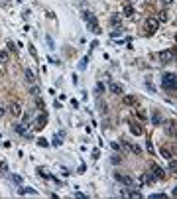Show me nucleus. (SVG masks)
Here are the masks:
<instances>
[{"mask_svg":"<svg viewBox=\"0 0 177 199\" xmlns=\"http://www.w3.org/2000/svg\"><path fill=\"white\" fill-rule=\"evenodd\" d=\"M112 150L118 152V150H120V144H118V142H112Z\"/></svg>","mask_w":177,"mask_h":199,"instance_id":"4c0bfd02","label":"nucleus"},{"mask_svg":"<svg viewBox=\"0 0 177 199\" xmlns=\"http://www.w3.org/2000/svg\"><path fill=\"white\" fill-rule=\"evenodd\" d=\"M32 116H33V113H32V110H28V113L24 114V122H28V120H32Z\"/></svg>","mask_w":177,"mask_h":199,"instance_id":"393cba45","label":"nucleus"},{"mask_svg":"<svg viewBox=\"0 0 177 199\" xmlns=\"http://www.w3.org/2000/svg\"><path fill=\"white\" fill-rule=\"evenodd\" d=\"M159 154H161L163 158H167V160H171V158H173L171 150H167V148H161V150H159Z\"/></svg>","mask_w":177,"mask_h":199,"instance_id":"a211bd4d","label":"nucleus"},{"mask_svg":"<svg viewBox=\"0 0 177 199\" xmlns=\"http://www.w3.org/2000/svg\"><path fill=\"white\" fill-rule=\"evenodd\" d=\"M152 124H155V126L163 124V119H161V114H159L158 110H154V113H152Z\"/></svg>","mask_w":177,"mask_h":199,"instance_id":"9d476101","label":"nucleus"},{"mask_svg":"<svg viewBox=\"0 0 177 199\" xmlns=\"http://www.w3.org/2000/svg\"><path fill=\"white\" fill-rule=\"evenodd\" d=\"M112 164H120V156H118V154L112 158Z\"/></svg>","mask_w":177,"mask_h":199,"instance_id":"c9c22d12","label":"nucleus"},{"mask_svg":"<svg viewBox=\"0 0 177 199\" xmlns=\"http://www.w3.org/2000/svg\"><path fill=\"white\" fill-rule=\"evenodd\" d=\"M124 103H126V104H134L136 99H134V97H124Z\"/></svg>","mask_w":177,"mask_h":199,"instance_id":"cd10ccee","label":"nucleus"},{"mask_svg":"<svg viewBox=\"0 0 177 199\" xmlns=\"http://www.w3.org/2000/svg\"><path fill=\"white\" fill-rule=\"evenodd\" d=\"M18 193H20V195H26V193H30V195H36L37 191H36V189H32V187H24V189L20 187V189H18Z\"/></svg>","mask_w":177,"mask_h":199,"instance_id":"2eb2a0df","label":"nucleus"},{"mask_svg":"<svg viewBox=\"0 0 177 199\" xmlns=\"http://www.w3.org/2000/svg\"><path fill=\"white\" fill-rule=\"evenodd\" d=\"M152 174H154V180H163L165 177V171L159 166H152Z\"/></svg>","mask_w":177,"mask_h":199,"instance_id":"6e6552de","label":"nucleus"},{"mask_svg":"<svg viewBox=\"0 0 177 199\" xmlns=\"http://www.w3.org/2000/svg\"><path fill=\"white\" fill-rule=\"evenodd\" d=\"M14 130L18 134H22V136H26V138H32V134L28 132V126H26V122H22V124H16L14 126Z\"/></svg>","mask_w":177,"mask_h":199,"instance_id":"0eeeda50","label":"nucleus"},{"mask_svg":"<svg viewBox=\"0 0 177 199\" xmlns=\"http://www.w3.org/2000/svg\"><path fill=\"white\" fill-rule=\"evenodd\" d=\"M87 61H89L87 57H85V59H81V63H79V69H85V67H87Z\"/></svg>","mask_w":177,"mask_h":199,"instance_id":"c756f323","label":"nucleus"},{"mask_svg":"<svg viewBox=\"0 0 177 199\" xmlns=\"http://www.w3.org/2000/svg\"><path fill=\"white\" fill-rule=\"evenodd\" d=\"M161 85H163V89H167V91H175V75L173 73H163Z\"/></svg>","mask_w":177,"mask_h":199,"instance_id":"f257e3e1","label":"nucleus"},{"mask_svg":"<svg viewBox=\"0 0 177 199\" xmlns=\"http://www.w3.org/2000/svg\"><path fill=\"white\" fill-rule=\"evenodd\" d=\"M8 49H10V51H16L18 48H16V43H14V42H8Z\"/></svg>","mask_w":177,"mask_h":199,"instance_id":"c85d7f7f","label":"nucleus"},{"mask_svg":"<svg viewBox=\"0 0 177 199\" xmlns=\"http://www.w3.org/2000/svg\"><path fill=\"white\" fill-rule=\"evenodd\" d=\"M0 171H8V166H6V162H0Z\"/></svg>","mask_w":177,"mask_h":199,"instance_id":"7c9ffc66","label":"nucleus"},{"mask_svg":"<svg viewBox=\"0 0 177 199\" xmlns=\"http://www.w3.org/2000/svg\"><path fill=\"white\" fill-rule=\"evenodd\" d=\"M10 4V0H2V6H8Z\"/></svg>","mask_w":177,"mask_h":199,"instance_id":"a19ab883","label":"nucleus"},{"mask_svg":"<svg viewBox=\"0 0 177 199\" xmlns=\"http://www.w3.org/2000/svg\"><path fill=\"white\" fill-rule=\"evenodd\" d=\"M12 180H14L16 183H22V180H20V175H12Z\"/></svg>","mask_w":177,"mask_h":199,"instance_id":"58836bf2","label":"nucleus"},{"mask_svg":"<svg viewBox=\"0 0 177 199\" xmlns=\"http://www.w3.org/2000/svg\"><path fill=\"white\" fill-rule=\"evenodd\" d=\"M169 171H175V158H171V160H169Z\"/></svg>","mask_w":177,"mask_h":199,"instance_id":"bb28decb","label":"nucleus"},{"mask_svg":"<svg viewBox=\"0 0 177 199\" xmlns=\"http://www.w3.org/2000/svg\"><path fill=\"white\" fill-rule=\"evenodd\" d=\"M0 61L8 63V51H0Z\"/></svg>","mask_w":177,"mask_h":199,"instance_id":"aec40b11","label":"nucleus"},{"mask_svg":"<svg viewBox=\"0 0 177 199\" xmlns=\"http://www.w3.org/2000/svg\"><path fill=\"white\" fill-rule=\"evenodd\" d=\"M110 24H112V26H114V24H120V16H118V14H114V16L110 18Z\"/></svg>","mask_w":177,"mask_h":199,"instance_id":"412c9836","label":"nucleus"},{"mask_svg":"<svg viewBox=\"0 0 177 199\" xmlns=\"http://www.w3.org/2000/svg\"><path fill=\"white\" fill-rule=\"evenodd\" d=\"M165 130H167L169 136H173V134H175V122H173V120H167V122H165Z\"/></svg>","mask_w":177,"mask_h":199,"instance_id":"ddd939ff","label":"nucleus"},{"mask_svg":"<svg viewBox=\"0 0 177 199\" xmlns=\"http://www.w3.org/2000/svg\"><path fill=\"white\" fill-rule=\"evenodd\" d=\"M36 104H37V107H39V109H42V110H43V107H45V104H43V101H42V99H37V101H36Z\"/></svg>","mask_w":177,"mask_h":199,"instance_id":"f704fd0d","label":"nucleus"},{"mask_svg":"<svg viewBox=\"0 0 177 199\" xmlns=\"http://www.w3.org/2000/svg\"><path fill=\"white\" fill-rule=\"evenodd\" d=\"M87 26H89V30L93 34H100V30H98V24L97 22H87Z\"/></svg>","mask_w":177,"mask_h":199,"instance_id":"dca6fc26","label":"nucleus"},{"mask_svg":"<svg viewBox=\"0 0 177 199\" xmlns=\"http://www.w3.org/2000/svg\"><path fill=\"white\" fill-rule=\"evenodd\" d=\"M130 130H132V134H134V136H142V132H144V130H142V128L138 126V124H132V126H130Z\"/></svg>","mask_w":177,"mask_h":199,"instance_id":"f3484780","label":"nucleus"},{"mask_svg":"<svg viewBox=\"0 0 177 199\" xmlns=\"http://www.w3.org/2000/svg\"><path fill=\"white\" fill-rule=\"evenodd\" d=\"M98 109H100V113H103V114H106V104H104L103 101H98Z\"/></svg>","mask_w":177,"mask_h":199,"instance_id":"b1692460","label":"nucleus"},{"mask_svg":"<svg viewBox=\"0 0 177 199\" xmlns=\"http://www.w3.org/2000/svg\"><path fill=\"white\" fill-rule=\"evenodd\" d=\"M53 146H61V138H59V136L53 138Z\"/></svg>","mask_w":177,"mask_h":199,"instance_id":"473e14b6","label":"nucleus"},{"mask_svg":"<svg viewBox=\"0 0 177 199\" xmlns=\"http://www.w3.org/2000/svg\"><path fill=\"white\" fill-rule=\"evenodd\" d=\"M45 124H47V114H45V113H42V114H39V116L36 119V124H33V128L42 130V128H45Z\"/></svg>","mask_w":177,"mask_h":199,"instance_id":"423d86ee","label":"nucleus"},{"mask_svg":"<svg viewBox=\"0 0 177 199\" xmlns=\"http://www.w3.org/2000/svg\"><path fill=\"white\" fill-rule=\"evenodd\" d=\"M24 77H26L28 83H36V75H33V71H30V69H24Z\"/></svg>","mask_w":177,"mask_h":199,"instance_id":"f8f14e48","label":"nucleus"},{"mask_svg":"<svg viewBox=\"0 0 177 199\" xmlns=\"http://www.w3.org/2000/svg\"><path fill=\"white\" fill-rule=\"evenodd\" d=\"M124 14L128 16V18H132V16H134V8H132V4H126V6H124Z\"/></svg>","mask_w":177,"mask_h":199,"instance_id":"6ab92c4d","label":"nucleus"},{"mask_svg":"<svg viewBox=\"0 0 177 199\" xmlns=\"http://www.w3.org/2000/svg\"><path fill=\"white\" fill-rule=\"evenodd\" d=\"M97 93H98V95H103V93H104V85H103V83H97Z\"/></svg>","mask_w":177,"mask_h":199,"instance_id":"a878e982","label":"nucleus"},{"mask_svg":"<svg viewBox=\"0 0 177 199\" xmlns=\"http://www.w3.org/2000/svg\"><path fill=\"white\" fill-rule=\"evenodd\" d=\"M4 113H6V109H4V107H0V119L4 116Z\"/></svg>","mask_w":177,"mask_h":199,"instance_id":"ea45409f","label":"nucleus"},{"mask_svg":"<svg viewBox=\"0 0 177 199\" xmlns=\"http://www.w3.org/2000/svg\"><path fill=\"white\" fill-rule=\"evenodd\" d=\"M37 144H39L42 148H47V146H49V142H47L45 138H39V140H37Z\"/></svg>","mask_w":177,"mask_h":199,"instance_id":"5701e85b","label":"nucleus"},{"mask_svg":"<svg viewBox=\"0 0 177 199\" xmlns=\"http://www.w3.org/2000/svg\"><path fill=\"white\" fill-rule=\"evenodd\" d=\"M108 89H110V93H114V95H124V89H122V85L110 83V85H108Z\"/></svg>","mask_w":177,"mask_h":199,"instance_id":"1a4fd4ad","label":"nucleus"},{"mask_svg":"<svg viewBox=\"0 0 177 199\" xmlns=\"http://www.w3.org/2000/svg\"><path fill=\"white\" fill-rule=\"evenodd\" d=\"M8 110H10V114H12V116H20V114H22V104H20L18 101H10Z\"/></svg>","mask_w":177,"mask_h":199,"instance_id":"f03ea898","label":"nucleus"},{"mask_svg":"<svg viewBox=\"0 0 177 199\" xmlns=\"http://www.w3.org/2000/svg\"><path fill=\"white\" fill-rule=\"evenodd\" d=\"M161 61L163 63H171L173 59H175V51H173V49H165V51H161Z\"/></svg>","mask_w":177,"mask_h":199,"instance_id":"39448f33","label":"nucleus"},{"mask_svg":"<svg viewBox=\"0 0 177 199\" xmlns=\"http://www.w3.org/2000/svg\"><path fill=\"white\" fill-rule=\"evenodd\" d=\"M161 2H163V4H171L173 0H161Z\"/></svg>","mask_w":177,"mask_h":199,"instance_id":"79ce46f5","label":"nucleus"},{"mask_svg":"<svg viewBox=\"0 0 177 199\" xmlns=\"http://www.w3.org/2000/svg\"><path fill=\"white\" fill-rule=\"evenodd\" d=\"M45 40H47V45H49V48H51V49H53V40H51V38H49V36H47V38H45Z\"/></svg>","mask_w":177,"mask_h":199,"instance_id":"e433bc0d","label":"nucleus"},{"mask_svg":"<svg viewBox=\"0 0 177 199\" xmlns=\"http://www.w3.org/2000/svg\"><path fill=\"white\" fill-rule=\"evenodd\" d=\"M122 36V30L118 28V30H114V32H110V38H120Z\"/></svg>","mask_w":177,"mask_h":199,"instance_id":"4be33fe9","label":"nucleus"},{"mask_svg":"<svg viewBox=\"0 0 177 199\" xmlns=\"http://www.w3.org/2000/svg\"><path fill=\"white\" fill-rule=\"evenodd\" d=\"M158 26H159V22L155 18H148V20H146V32H148V34L158 32Z\"/></svg>","mask_w":177,"mask_h":199,"instance_id":"7ed1b4c3","label":"nucleus"},{"mask_svg":"<svg viewBox=\"0 0 177 199\" xmlns=\"http://www.w3.org/2000/svg\"><path fill=\"white\" fill-rule=\"evenodd\" d=\"M114 180L116 181H120V183H124V185H128V187H130V185H134V180H132L130 175H124V174H114Z\"/></svg>","mask_w":177,"mask_h":199,"instance_id":"20e7f679","label":"nucleus"},{"mask_svg":"<svg viewBox=\"0 0 177 199\" xmlns=\"http://www.w3.org/2000/svg\"><path fill=\"white\" fill-rule=\"evenodd\" d=\"M83 20H85V22H97V16H94L93 12L85 10V12H83Z\"/></svg>","mask_w":177,"mask_h":199,"instance_id":"9b49d317","label":"nucleus"},{"mask_svg":"<svg viewBox=\"0 0 177 199\" xmlns=\"http://www.w3.org/2000/svg\"><path fill=\"white\" fill-rule=\"evenodd\" d=\"M37 174L42 175L43 180H51V174H49V171H47V170H45V168H42V166L37 168Z\"/></svg>","mask_w":177,"mask_h":199,"instance_id":"4468645a","label":"nucleus"},{"mask_svg":"<svg viewBox=\"0 0 177 199\" xmlns=\"http://www.w3.org/2000/svg\"><path fill=\"white\" fill-rule=\"evenodd\" d=\"M165 20H167V14H165V12H161V14H159V20H158V22H165Z\"/></svg>","mask_w":177,"mask_h":199,"instance_id":"2f4dec72","label":"nucleus"},{"mask_svg":"<svg viewBox=\"0 0 177 199\" xmlns=\"http://www.w3.org/2000/svg\"><path fill=\"white\" fill-rule=\"evenodd\" d=\"M30 93H32V95H39V87H32Z\"/></svg>","mask_w":177,"mask_h":199,"instance_id":"72a5a7b5","label":"nucleus"}]
</instances>
